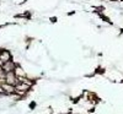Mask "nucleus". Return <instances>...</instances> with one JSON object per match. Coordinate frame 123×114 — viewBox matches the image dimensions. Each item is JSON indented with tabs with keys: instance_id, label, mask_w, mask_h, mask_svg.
I'll list each match as a JSON object with an SVG mask.
<instances>
[{
	"instance_id": "1",
	"label": "nucleus",
	"mask_w": 123,
	"mask_h": 114,
	"mask_svg": "<svg viewBox=\"0 0 123 114\" xmlns=\"http://www.w3.org/2000/svg\"><path fill=\"white\" fill-rule=\"evenodd\" d=\"M12 69H14V64H12V63H6L5 65H4V70L8 71V73L12 71Z\"/></svg>"
},
{
	"instance_id": "2",
	"label": "nucleus",
	"mask_w": 123,
	"mask_h": 114,
	"mask_svg": "<svg viewBox=\"0 0 123 114\" xmlns=\"http://www.w3.org/2000/svg\"><path fill=\"white\" fill-rule=\"evenodd\" d=\"M6 80H8V82H10V83H15V76H14V74L11 73V71L8 74V79Z\"/></svg>"
},
{
	"instance_id": "3",
	"label": "nucleus",
	"mask_w": 123,
	"mask_h": 114,
	"mask_svg": "<svg viewBox=\"0 0 123 114\" xmlns=\"http://www.w3.org/2000/svg\"><path fill=\"white\" fill-rule=\"evenodd\" d=\"M3 88H4V91L9 92V93H11V92H14V91H15V88H14V87H11L10 85H4V86H3Z\"/></svg>"
},
{
	"instance_id": "4",
	"label": "nucleus",
	"mask_w": 123,
	"mask_h": 114,
	"mask_svg": "<svg viewBox=\"0 0 123 114\" xmlns=\"http://www.w3.org/2000/svg\"><path fill=\"white\" fill-rule=\"evenodd\" d=\"M9 58H10V55H9V53H8V52H5V53H3V54H1V59H3V60L8 61V60H9Z\"/></svg>"
},
{
	"instance_id": "5",
	"label": "nucleus",
	"mask_w": 123,
	"mask_h": 114,
	"mask_svg": "<svg viewBox=\"0 0 123 114\" xmlns=\"http://www.w3.org/2000/svg\"><path fill=\"white\" fill-rule=\"evenodd\" d=\"M17 88L19 90H27V86H26V85H19Z\"/></svg>"
}]
</instances>
